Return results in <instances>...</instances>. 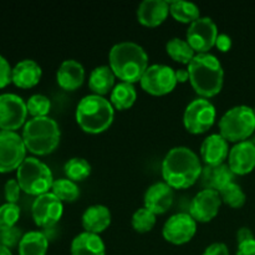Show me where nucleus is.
<instances>
[{
    "label": "nucleus",
    "instance_id": "nucleus-39",
    "mask_svg": "<svg viewBox=\"0 0 255 255\" xmlns=\"http://www.w3.org/2000/svg\"><path fill=\"white\" fill-rule=\"evenodd\" d=\"M202 255H231L228 247L224 243H213L207 247Z\"/></svg>",
    "mask_w": 255,
    "mask_h": 255
},
{
    "label": "nucleus",
    "instance_id": "nucleus-41",
    "mask_svg": "<svg viewBox=\"0 0 255 255\" xmlns=\"http://www.w3.org/2000/svg\"><path fill=\"white\" fill-rule=\"evenodd\" d=\"M216 47L218 50H221L222 52H227L231 50L232 47V39L229 35L227 34H219L217 37L216 41Z\"/></svg>",
    "mask_w": 255,
    "mask_h": 255
},
{
    "label": "nucleus",
    "instance_id": "nucleus-13",
    "mask_svg": "<svg viewBox=\"0 0 255 255\" xmlns=\"http://www.w3.org/2000/svg\"><path fill=\"white\" fill-rule=\"evenodd\" d=\"M62 213H64V203L51 192L36 197L32 202V219L35 224L42 229H50L59 223Z\"/></svg>",
    "mask_w": 255,
    "mask_h": 255
},
{
    "label": "nucleus",
    "instance_id": "nucleus-17",
    "mask_svg": "<svg viewBox=\"0 0 255 255\" xmlns=\"http://www.w3.org/2000/svg\"><path fill=\"white\" fill-rule=\"evenodd\" d=\"M174 201V192L166 182H156L144 192V208L149 209L156 216L164 214L172 207Z\"/></svg>",
    "mask_w": 255,
    "mask_h": 255
},
{
    "label": "nucleus",
    "instance_id": "nucleus-38",
    "mask_svg": "<svg viewBox=\"0 0 255 255\" xmlns=\"http://www.w3.org/2000/svg\"><path fill=\"white\" fill-rule=\"evenodd\" d=\"M12 69L9 61L0 55V89H4L11 82Z\"/></svg>",
    "mask_w": 255,
    "mask_h": 255
},
{
    "label": "nucleus",
    "instance_id": "nucleus-6",
    "mask_svg": "<svg viewBox=\"0 0 255 255\" xmlns=\"http://www.w3.org/2000/svg\"><path fill=\"white\" fill-rule=\"evenodd\" d=\"M16 181L21 191L30 196L39 197L49 193L54 184L50 167L36 157H26L16 171Z\"/></svg>",
    "mask_w": 255,
    "mask_h": 255
},
{
    "label": "nucleus",
    "instance_id": "nucleus-3",
    "mask_svg": "<svg viewBox=\"0 0 255 255\" xmlns=\"http://www.w3.org/2000/svg\"><path fill=\"white\" fill-rule=\"evenodd\" d=\"M187 70L192 87L201 97L211 99L221 92L224 70L218 57L213 54H197Z\"/></svg>",
    "mask_w": 255,
    "mask_h": 255
},
{
    "label": "nucleus",
    "instance_id": "nucleus-36",
    "mask_svg": "<svg viewBox=\"0 0 255 255\" xmlns=\"http://www.w3.org/2000/svg\"><path fill=\"white\" fill-rule=\"evenodd\" d=\"M22 237H24V234L19 227L15 226L12 228L4 229V231H0V244L6 247L7 249L14 248L15 246L20 243Z\"/></svg>",
    "mask_w": 255,
    "mask_h": 255
},
{
    "label": "nucleus",
    "instance_id": "nucleus-25",
    "mask_svg": "<svg viewBox=\"0 0 255 255\" xmlns=\"http://www.w3.org/2000/svg\"><path fill=\"white\" fill-rule=\"evenodd\" d=\"M116 75L114 74L112 69L107 65H101V66L95 67L91 71L89 77V87L94 95L99 96H105L114 90L116 86L115 84Z\"/></svg>",
    "mask_w": 255,
    "mask_h": 255
},
{
    "label": "nucleus",
    "instance_id": "nucleus-12",
    "mask_svg": "<svg viewBox=\"0 0 255 255\" xmlns=\"http://www.w3.org/2000/svg\"><path fill=\"white\" fill-rule=\"evenodd\" d=\"M218 26L208 16H201L189 24L187 30V41L196 54H208L216 46Z\"/></svg>",
    "mask_w": 255,
    "mask_h": 255
},
{
    "label": "nucleus",
    "instance_id": "nucleus-10",
    "mask_svg": "<svg viewBox=\"0 0 255 255\" xmlns=\"http://www.w3.org/2000/svg\"><path fill=\"white\" fill-rule=\"evenodd\" d=\"M141 87L153 96H163L174 90L178 84L176 79V70L164 64H154L147 67L141 77Z\"/></svg>",
    "mask_w": 255,
    "mask_h": 255
},
{
    "label": "nucleus",
    "instance_id": "nucleus-33",
    "mask_svg": "<svg viewBox=\"0 0 255 255\" xmlns=\"http://www.w3.org/2000/svg\"><path fill=\"white\" fill-rule=\"evenodd\" d=\"M156 214L152 213L149 209L144 208H138L136 212L133 213L131 219L132 227L136 232L138 233H147V232H151L153 229V227L156 226Z\"/></svg>",
    "mask_w": 255,
    "mask_h": 255
},
{
    "label": "nucleus",
    "instance_id": "nucleus-18",
    "mask_svg": "<svg viewBox=\"0 0 255 255\" xmlns=\"http://www.w3.org/2000/svg\"><path fill=\"white\" fill-rule=\"evenodd\" d=\"M229 142L221 133L209 134L201 144V157L207 166L224 163L229 156Z\"/></svg>",
    "mask_w": 255,
    "mask_h": 255
},
{
    "label": "nucleus",
    "instance_id": "nucleus-29",
    "mask_svg": "<svg viewBox=\"0 0 255 255\" xmlns=\"http://www.w3.org/2000/svg\"><path fill=\"white\" fill-rule=\"evenodd\" d=\"M169 14L174 17V20L183 24H192L201 17L198 5L182 0L169 1Z\"/></svg>",
    "mask_w": 255,
    "mask_h": 255
},
{
    "label": "nucleus",
    "instance_id": "nucleus-35",
    "mask_svg": "<svg viewBox=\"0 0 255 255\" xmlns=\"http://www.w3.org/2000/svg\"><path fill=\"white\" fill-rule=\"evenodd\" d=\"M20 218V208L17 204L5 203L0 206V231L16 226Z\"/></svg>",
    "mask_w": 255,
    "mask_h": 255
},
{
    "label": "nucleus",
    "instance_id": "nucleus-22",
    "mask_svg": "<svg viewBox=\"0 0 255 255\" xmlns=\"http://www.w3.org/2000/svg\"><path fill=\"white\" fill-rule=\"evenodd\" d=\"M236 174L232 172L227 163L217 164V166H204L201 174V184L203 189L212 191H222L226 186L234 182Z\"/></svg>",
    "mask_w": 255,
    "mask_h": 255
},
{
    "label": "nucleus",
    "instance_id": "nucleus-27",
    "mask_svg": "<svg viewBox=\"0 0 255 255\" xmlns=\"http://www.w3.org/2000/svg\"><path fill=\"white\" fill-rule=\"evenodd\" d=\"M137 100V91L133 84L119 82L110 94V102L114 109L124 111L131 109Z\"/></svg>",
    "mask_w": 255,
    "mask_h": 255
},
{
    "label": "nucleus",
    "instance_id": "nucleus-44",
    "mask_svg": "<svg viewBox=\"0 0 255 255\" xmlns=\"http://www.w3.org/2000/svg\"><path fill=\"white\" fill-rule=\"evenodd\" d=\"M0 255H12V254H11V252H10V249H7L6 247H4L0 244Z\"/></svg>",
    "mask_w": 255,
    "mask_h": 255
},
{
    "label": "nucleus",
    "instance_id": "nucleus-24",
    "mask_svg": "<svg viewBox=\"0 0 255 255\" xmlns=\"http://www.w3.org/2000/svg\"><path fill=\"white\" fill-rule=\"evenodd\" d=\"M71 255H106V247L99 234L82 232L72 239Z\"/></svg>",
    "mask_w": 255,
    "mask_h": 255
},
{
    "label": "nucleus",
    "instance_id": "nucleus-23",
    "mask_svg": "<svg viewBox=\"0 0 255 255\" xmlns=\"http://www.w3.org/2000/svg\"><path fill=\"white\" fill-rule=\"evenodd\" d=\"M111 212L104 204H94L85 209L81 223L85 232L99 234L106 231L111 224Z\"/></svg>",
    "mask_w": 255,
    "mask_h": 255
},
{
    "label": "nucleus",
    "instance_id": "nucleus-20",
    "mask_svg": "<svg viewBox=\"0 0 255 255\" xmlns=\"http://www.w3.org/2000/svg\"><path fill=\"white\" fill-rule=\"evenodd\" d=\"M56 81L61 89L66 91H75L84 84L85 67L76 60H65L57 69Z\"/></svg>",
    "mask_w": 255,
    "mask_h": 255
},
{
    "label": "nucleus",
    "instance_id": "nucleus-43",
    "mask_svg": "<svg viewBox=\"0 0 255 255\" xmlns=\"http://www.w3.org/2000/svg\"><path fill=\"white\" fill-rule=\"evenodd\" d=\"M176 79L177 82H186L189 80V72L186 69L176 70Z\"/></svg>",
    "mask_w": 255,
    "mask_h": 255
},
{
    "label": "nucleus",
    "instance_id": "nucleus-9",
    "mask_svg": "<svg viewBox=\"0 0 255 255\" xmlns=\"http://www.w3.org/2000/svg\"><path fill=\"white\" fill-rule=\"evenodd\" d=\"M26 147L22 137L12 131H0V173H9L26 159Z\"/></svg>",
    "mask_w": 255,
    "mask_h": 255
},
{
    "label": "nucleus",
    "instance_id": "nucleus-14",
    "mask_svg": "<svg viewBox=\"0 0 255 255\" xmlns=\"http://www.w3.org/2000/svg\"><path fill=\"white\" fill-rule=\"evenodd\" d=\"M197 222L189 213H176L169 217L162 228V236L174 246L186 244L196 236Z\"/></svg>",
    "mask_w": 255,
    "mask_h": 255
},
{
    "label": "nucleus",
    "instance_id": "nucleus-4",
    "mask_svg": "<svg viewBox=\"0 0 255 255\" xmlns=\"http://www.w3.org/2000/svg\"><path fill=\"white\" fill-rule=\"evenodd\" d=\"M75 116L82 131L97 134L110 128L115 119V109L110 100L91 94L80 100Z\"/></svg>",
    "mask_w": 255,
    "mask_h": 255
},
{
    "label": "nucleus",
    "instance_id": "nucleus-40",
    "mask_svg": "<svg viewBox=\"0 0 255 255\" xmlns=\"http://www.w3.org/2000/svg\"><path fill=\"white\" fill-rule=\"evenodd\" d=\"M237 255H255V239L239 243Z\"/></svg>",
    "mask_w": 255,
    "mask_h": 255
},
{
    "label": "nucleus",
    "instance_id": "nucleus-15",
    "mask_svg": "<svg viewBox=\"0 0 255 255\" xmlns=\"http://www.w3.org/2000/svg\"><path fill=\"white\" fill-rule=\"evenodd\" d=\"M222 203L223 202L219 196V192L202 189L189 203L188 213L198 223H208L218 216Z\"/></svg>",
    "mask_w": 255,
    "mask_h": 255
},
{
    "label": "nucleus",
    "instance_id": "nucleus-37",
    "mask_svg": "<svg viewBox=\"0 0 255 255\" xmlns=\"http://www.w3.org/2000/svg\"><path fill=\"white\" fill-rule=\"evenodd\" d=\"M20 192H21V188L16 179H9L4 186V196L6 203L16 204L20 198Z\"/></svg>",
    "mask_w": 255,
    "mask_h": 255
},
{
    "label": "nucleus",
    "instance_id": "nucleus-45",
    "mask_svg": "<svg viewBox=\"0 0 255 255\" xmlns=\"http://www.w3.org/2000/svg\"><path fill=\"white\" fill-rule=\"evenodd\" d=\"M251 141H252V142H253V143H254V146H255V137H254V138H253V139H251Z\"/></svg>",
    "mask_w": 255,
    "mask_h": 255
},
{
    "label": "nucleus",
    "instance_id": "nucleus-11",
    "mask_svg": "<svg viewBox=\"0 0 255 255\" xmlns=\"http://www.w3.org/2000/svg\"><path fill=\"white\" fill-rule=\"evenodd\" d=\"M27 117L26 102L15 94L0 95V131L15 132L25 126Z\"/></svg>",
    "mask_w": 255,
    "mask_h": 255
},
{
    "label": "nucleus",
    "instance_id": "nucleus-28",
    "mask_svg": "<svg viewBox=\"0 0 255 255\" xmlns=\"http://www.w3.org/2000/svg\"><path fill=\"white\" fill-rule=\"evenodd\" d=\"M166 51L172 60L184 65L191 64L193 57L197 55L188 41L179 37H172L168 40L166 44Z\"/></svg>",
    "mask_w": 255,
    "mask_h": 255
},
{
    "label": "nucleus",
    "instance_id": "nucleus-2",
    "mask_svg": "<svg viewBox=\"0 0 255 255\" xmlns=\"http://www.w3.org/2000/svg\"><path fill=\"white\" fill-rule=\"evenodd\" d=\"M109 66L122 82L136 84L148 67V55L137 42H117L110 50Z\"/></svg>",
    "mask_w": 255,
    "mask_h": 255
},
{
    "label": "nucleus",
    "instance_id": "nucleus-32",
    "mask_svg": "<svg viewBox=\"0 0 255 255\" xmlns=\"http://www.w3.org/2000/svg\"><path fill=\"white\" fill-rule=\"evenodd\" d=\"M222 202L229 206L231 208H242L246 204L247 196L242 187L236 182H232L228 186L224 187L222 191H219Z\"/></svg>",
    "mask_w": 255,
    "mask_h": 255
},
{
    "label": "nucleus",
    "instance_id": "nucleus-34",
    "mask_svg": "<svg viewBox=\"0 0 255 255\" xmlns=\"http://www.w3.org/2000/svg\"><path fill=\"white\" fill-rule=\"evenodd\" d=\"M27 114L34 117H46L51 110V102L49 97L41 94H35L30 96L26 101Z\"/></svg>",
    "mask_w": 255,
    "mask_h": 255
},
{
    "label": "nucleus",
    "instance_id": "nucleus-7",
    "mask_svg": "<svg viewBox=\"0 0 255 255\" xmlns=\"http://www.w3.org/2000/svg\"><path fill=\"white\" fill-rule=\"evenodd\" d=\"M255 131L254 110L247 105L232 107L219 120V133L228 142L247 141Z\"/></svg>",
    "mask_w": 255,
    "mask_h": 255
},
{
    "label": "nucleus",
    "instance_id": "nucleus-5",
    "mask_svg": "<svg viewBox=\"0 0 255 255\" xmlns=\"http://www.w3.org/2000/svg\"><path fill=\"white\" fill-rule=\"evenodd\" d=\"M21 137L27 151L36 156H46L57 148L61 131L51 117H34L26 121Z\"/></svg>",
    "mask_w": 255,
    "mask_h": 255
},
{
    "label": "nucleus",
    "instance_id": "nucleus-8",
    "mask_svg": "<svg viewBox=\"0 0 255 255\" xmlns=\"http://www.w3.org/2000/svg\"><path fill=\"white\" fill-rule=\"evenodd\" d=\"M217 111L208 99L198 97L187 105L183 114V124L188 132L202 134L208 132L216 122Z\"/></svg>",
    "mask_w": 255,
    "mask_h": 255
},
{
    "label": "nucleus",
    "instance_id": "nucleus-31",
    "mask_svg": "<svg viewBox=\"0 0 255 255\" xmlns=\"http://www.w3.org/2000/svg\"><path fill=\"white\" fill-rule=\"evenodd\" d=\"M64 172L66 174V178L71 181H84L91 174V164L81 157H74L65 163Z\"/></svg>",
    "mask_w": 255,
    "mask_h": 255
},
{
    "label": "nucleus",
    "instance_id": "nucleus-42",
    "mask_svg": "<svg viewBox=\"0 0 255 255\" xmlns=\"http://www.w3.org/2000/svg\"><path fill=\"white\" fill-rule=\"evenodd\" d=\"M252 239H255V237L253 232L249 228H247V227H243V228H241L237 232V241H238V244L247 241H252Z\"/></svg>",
    "mask_w": 255,
    "mask_h": 255
},
{
    "label": "nucleus",
    "instance_id": "nucleus-30",
    "mask_svg": "<svg viewBox=\"0 0 255 255\" xmlns=\"http://www.w3.org/2000/svg\"><path fill=\"white\" fill-rule=\"evenodd\" d=\"M51 193L56 196L62 203L64 202H75L80 197V188L76 182L69 178H60L54 181Z\"/></svg>",
    "mask_w": 255,
    "mask_h": 255
},
{
    "label": "nucleus",
    "instance_id": "nucleus-1",
    "mask_svg": "<svg viewBox=\"0 0 255 255\" xmlns=\"http://www.w3.org/2000/svg\"><path fill=\"white\" fill-rule=\"evenodd\" d=\"M162 177L173 189H186L197 183L202 174L201 159L189 147L169 149L162 161Z\"/></svg>",
    "mask_w": 255,
    "mask_h": 255
},
{
    "label": "nucleus",
    "instance_id": "nucleus-19",
    "mask_svg": "<svg viewBox=\"0 0 255 255\" xmlns=\"http://www.w3.org/2000/svg\"><path fill=\"white\" fill-rule=\"evenodd\" d=\"M169 14V1L166 0H144L137 7L139 24L147 27L159 26Z\"/></svg>",
    "mask_w": 255,
    "mask_h": 255
},
{
    "label": "nucleus",
    "instance_id": "nucleus-26",
    "mask_svg": "<svg viewBox=\"0 0 255 255\" xmlns=\"http://www.w3.org/2000/svg\"><path fill=\"white\" fill-rule=\"evenodd\" d=\"M49 238L39 231L27 232L19 243V255H46Z\"/></svg>",
    "mask_w": 255,
    "mask_h": 255
},
{
    "label": "nucleus",
    "instance_id": "nucleus-16",
    "mask_svg": "<svg viewBox=\"0 0 255 255\" xmlns=\"http://www.w3.org/2000/svg\"><path fill=\"white\" fill-rule=\"evenodd\" d=\"M228 166L236 176H246L255 168V146L251 139L238 142L229 151Z\"/></svg>",
    "mask_w": 255,
    "mask_h": 255
},
{
    "label": "nucleus",
    "instance_id": "nucleus-46",
    "mask_svg": "<svg viewBox=\"0 0 255 255\" xmlns=\"http://www.w3.org/2000/svg\"><path fill=\"white\" fill-rule=\"evenodd\" d=\"M253 110H254V115H255V107H254V109H253Z\"/></svg>",
    "mask_w": 255,
    "mask_h": 255
},
{
    "label": "nucleus",
    "instance_id": "nucleus-21",
    "mask_svg": "<svg viewBox=\"0 0 255 255\" xmlns=\"http://www.w3.org/2000/svg\"><path fill=\"white\" fill-rule=\"evenodd\" d=\"M41 76V66L34 60L25 59L12 67L11 82L20 89H31L39 84Z\"/></svg>",
    "mask_w": 255,
    "mask_h": 255
}]
</instances>
